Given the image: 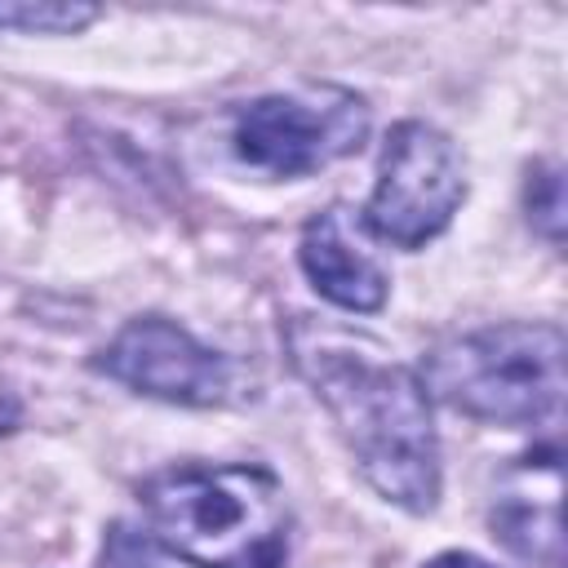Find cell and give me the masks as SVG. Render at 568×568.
Instances as JSON below:
<instances>
[{"instance_id":"obj_1","label":"cell","mask_w":568,"mask_h":568,"mask_svg":"<svg viewBox=\"0 0 568 568\" xmlns=\"http://www.w3.org/2000/svg\"><path fill=\"white\" fill-rule=\"evenodd\" d=\"M293 368L337 422L359 475L395 506L426 515L439 501V435L422 377L386 359L368 337L297 315Z\"/></svg>"},{"instance_id":"obj_2","label":"cell","mask_w":568,"mask_h":568,"mask_svg":"<svg viewBox=\"0 0 568 568\" xmlns=\"http://www.w3.org/2000/svg\"><path fill=\"white\" fill-rule=\"evenodd\" d=\"M151 537L191 568H284L288 497L262 466H169L142 484Z\"/></svg>"},{"instance_id":"obj_3","label":"cell","mask_w":568,"mask_h":568,"mask_svg":"<svg viewBox=\"0 0 568 568\" xmlns=\"http://www.w3.org/2000/svg\"><path fill=\"white\" fill-rule=\"evenodd\" d=\"M564 328L488 324L439 342L426 355V395L493 426H541L564 404Z\"/></svg>"},{"instance_id":"obj_4","label":"cell","mask_w":568,"mask_h":568,"mask_svg":"<svg viewBox=\"0 0 568 568\" xmlns=\"http://www.w3.org/2000/svg\"><path fill=\"white\" fill-rule=\"evenodd\" d=\"M368 138V106L351 89L311 84L297 93H266L235 115L240 164L266 178H306Z\"/></svg>"},{"instance_id":"obj_5","label":"cell","mask_w":568,"mask_h":568,"mask_svg":"<svg viewBox=\"0 0 568 568\" xmlns=\"http://www.w3.org/2000/svg\"><path fill=\"white\" fill-rule=\"evenodd\" d=\"M462 200L466 164L453 138L426 120H404L382 146L377 186L364 204V226L399 248H422L453 222Z\"/></svg>"},{"instance_id":"obj_6","label":"cell","mask_w":568,"mask_h":568,"mask_svg":"<svg viewBox=\"0 0 568 568\" xmlns=\"http://www.w3.org/2000/svg\"><path fill=\"white\" fill-rule=\"evenodd\" d=\"M98 368L138 395L186 408L222 404L231 390V364L164 315L129 320L115 342L98 355Z\"/></svg>"},{"instance_id":"obj_7","label":"cell","mask_w":568,"mask_h":568,"mask_svg":"<svg viewBox=\"0 0 568 568\" xmlns=\"http://www.w3.org/2000/svg\"><path fill=\"white\" fill-rule=\"evenodd\" d=\"M297 257H302L306 280L333 306H342V311H377L386 302L390 280L377 266V257L355 240V231H351L342 209H324L320 217L306 222Z\"/></svg>"},{"instance_id":"obj_8","label":"cell","mask_w":568,"mask_h":568,"mask_svg":"<svg viewBox=\"0 0 568 568\" xmlns=\"http://www.w3.org/2000/svg\"><path fill=\"white\" fill-rule=\"evenodd\" d=\"M98 9L93 4H0V27H22V31H40V36H67L80 31L84 22H93Z\"/></svg>"},{"instance_id":"obj_9","label":"cell","mask_w":568,"mask_h":568,"mask_svg":"<svg viewBox=\"0 0 568 568\" xmlns=\"http://www.w3.org/2000/svg\"><path fill=\"white\" fill-rule=\"evenodd\" d=\"M528 217H532V226H541V235L550 244H559V235H564V178L555 164H537L528 173Z\"/></svg>"},{"instance_id":"obj_10","label":"cell","mask_w":568,"mask_h":568,"mask_svg":"<svg viewBox=\"0 0 568 568\" xmlns=\"http://www.w3.org/2000/svg\"><path fill=\"white\" fill-rule=\"evenodd\" d=\"M422 568H493V564H488V559H479V555H470V550H444V555L426 559Z\"/></svg>"}]
</instances>
